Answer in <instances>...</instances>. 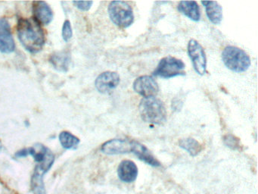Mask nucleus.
Listing matches in <instances>:
<instances>
[{
  "label": "nucleus",
  "mask_w": 258,
  "mask_h": 194,
  "mask_svg": "<svg viewBox=\"0 0 258 194\" xmlns=\"http://www.w3.org/2000/svg\"><path fill=\"white\" fill-rule=\"evenodd\" d=\"M101 151L106 155L134 153L140 160L153 167L161 166L160 162L140 142L128 139H112L103 143Z\"/></svg>",
  "instance_id": "f257e3e1"
},
{
  "label": "nucleus",
  "mask_w": 258,
  "mask_h": 194,
  "mask_svg": "<svg viewBox=\"0 0 258 194\" xmlns=\"http://www.w3.org/2000/svg\"><path fill=\"white\" fill-rule=\"evenodd\" d=\"M18 36L25 50L35 54L43 50L45 34L40 24L32 19H20L18 22Z\"/></svg>",
  "instance_id": "f03ea898"
},
{
  "label": "nucleus",
  "mask_w": 258,
  "mask_h": 194,
  "mask_svg": "<svg viewBox=\"0 0 258 194\" xmlns=\"http://www.w3.org/2000/svg\"><path fill=\"white\" fill-rule=\"evenodd\" d=\"M139 109L142 119L146 123L161 125L166 121V109L163 103L156 97L143 98Z\"/></svg>",
  "instance_id": "7ed1b4c3"
},
{
  "label": "nucleus",
  "mask_w": 258,
  "mask_h": 194,
  "mask_svg": "<svg viewBox=\"0 0 258 194\" xmlns=\"http://www.w3.org/2000/svg\"><path fill=\"white\" fill-rule=\"evenodd\" d=\"M223 63L231 71L237 73L244 72L250 65L248 55L240 48L226 46L222 53Z\"/></svg>",
  "instance_id": "20e7f679"
},
{
  "label": "nucleus",
  "mask_w": 258,
  "mask_h": 194,
  "mask_svg": "<svg viewBox=\"0 0 258 194\" xmlns=\"http://www.w3.org/2000/svg\"><path fill=\"white\" fill-rule=\"evenodd\" d=\"M108 14L111 22L120 28H129L134 22L132 7L123 1H113L110 3Z\"/></svg>",
  "instance_id": "39448f33"
},
{
  "label": "nucleus",
  "mask_w": 258,
  "mask_h": 194,
  "mask_svg": "<svg viewBox=\"0 0 258 194\" xmlns=\"http://www.w3.org/2000/svg\"><path fill=\"white\" fill-rule=\"evenodd\" d=\"M186 65L183 61L173 56H167L161 59L157 68L153 71V75L168 79L177 76L186 75Z\"/></svg>",
  "instance_id": "423d86ee"
},
{
  "label": "nucleus",
  "mask_w": 258,
  "mask_h": 194,
  "mask_svg": "<svg viewBox=\"0 0 258 194\" xmlns=\"http://www.w3.org/2000/svg\"><path fill=\"white\" fill-rule=\"evenodd\" d=\"M28 153L37 162L35 169L43 174H46L54 163V154L41 143H36L33 147L28 148Z\"/></svg>",
  "instance_id": "0eeeda50"
},
{
  "label": "nucleus",
  "mask_w": 258,
  "mask_h": 194,
  "mask_svg": "<svg viewBox=\"0 0 258 194\" xmlns=\"http://www.w3.org/2000/svg\"><path fill=\"white\" fill-rule=\"evenodd\" d=\"M188 54L197 74L204 75L207 73V58L204 48L197 40L192 39L188 43Z\"/></svg>",
  "instance_id": "6e6552de"
},
{
  "label": "nucleus",
  "mask_w": 258,
  "mask_h": 194,
  "mask_svg": "<svg viewBox=\"0 0 258 194\" xmlns=\"http://www.w3.org/2000/svg\"><path fill=\"white\" fill-rule=\"evenodd\" d=\"M133 86L134 91L143 98L156 97L159 92V84L152 76L144 75L137 77L134 80Z\"/></svg>",
  "instance_id": "1a4fd4ad"
},
{
  "label": "nucleus",
  "mask_w": 258,
  "mask_h": 194,
  "mask_svg": "<svg viewBox=\"0 0 258 194\" xmlns=\"http://www.w3.org/2000/svg\"><path fill=\"white\" fill-rule=\"evenodd\" d=\"M120 81V75L117 72L105 71L95 79V86L101 93H108L117 87Z\"/></svg>",
  "instance_id": "9d476101"
},
{
  "label": "nucleus",
  "mask_w": 258,
  "mask_h": 194,
  "mask_svg": "<svg viewBox=\"0 0 258 194\" xmlns=\"http://www.w3.org/2000/svg\"><path fill=\"white\" fill-rule=\"evenodd\" d=\"M16 49L11 27L7 19H0V52L5 54L13 53Z\"/></svg>",
  "instance_id": "9b49d317"
},
{
  "label": "nucleus",
  "mask_w": 258,
  "mask_h": 194,
  "mask_svg": "<svg viewBox=\"0 0 258 194\" xmlns=\"http://www.w3.org/2000/svg\"><path fill=\"white\" fill-rule=\"evenodd\" d=\"M33 12L34 15V19L39 24L47 25L53 21V11L46 2H34L33 5Z\"/></svg>",
  "instance_id": "f8f14e48"
},
{
  "label": "nucleus",
  "mask_w": 258,
  "mask_h": 194,
  "mask_svg": "<svg viewBox=\"0 0 258 194\" xmlns=\"http://www.w3.org/2000/svg\"><path fill=\"white\" fill-rule=\"evenodd\" d=\"M117 175L125 183L135 181L138 176V168L133 161H122L117 168Z\"/></svg>",
  "instance_id": "ddd939ff"
},
{
  "label": "nucleus",
  "mask_w": 258,
  "mask_h": 194,
  "mask_svg": "<svg viewBox=\"0 0 258 194\" xmlns=\"http://www.w3.org/2000/svg\"><path fill=\"white\" fill-rule=\"evenodd\" d=\"M201 4L205 7L206 15L211 23L220 25L223 20V9L215 1H201Z\"/></svg>",
  "instance_id": "4468645a"
},
{
  "label": "nucleus",
  "mask_w": 258,
  "mask_h": 194,
  "mask_svg": "<svg viewBox=\"0 0 258 194\" xmlns=\"http://www.w3.org/2000/svg\"><path fill=\"white\" fill-rule=\"evenodd\" d=\"M177 10L194 22H198L201 19L199 7L195 1H181Z\"/></svg>",
  "instance_id": "2eb2a0df"
},
{
  "label": "nucleus",
  "mask_w": 258,
  "mask_h": 194,
  "mask_svg": "<svg viewBox=\"0 0 258 194\" xmlns=\"http://www.w3.org/2000/svg\"><path fill=\"white\" fill-rule=\"evenodd\" d=\"M49 62L57 71L66 72L71 62V56L68 52H60L51 56Z\"/></svg>",
  "instance_id": "dca6fc26"
},
{
  "label": "nucleus",
  "mask_w": 258,
  "mask_h": 194,
  "mask_svg": "<svg viewBox=\"0 0 258 194\" xmlns=\"http://www.w3.org/2000/svg\"><path fill=\"white\" fill-rule=\"evenodd\" d=\"M179 146L192 156H196L202 150V146L193 138L181 139L179 140Z\"/></svg>",
  "instance_id": "f3484780"
},
{
  "label": "nucleus",
  "mask_w": 258,
  "mask_h": 194,
  "mask_svg": "<svg viewBox=\"0 0 258 194\" xmlns=\"http://www.w3.org/2000/svg\"><path fill=\"white\" fill-rule=\"evenodd\" d=\"M59 138L62 147L66 150L77 148L80 143V139L68 131L61 132Z\"/></svg>",
  "instance_id": "a211bd4d"
},
{
  "label": "nucleus",
  "mask_w": 258,
  "mask_h": 194,
  "mask_svg": "<svg viewBox=\"0 0 258 194\" xmlns=\"http://www.w3.org/2000/svg\"><path fill=\"white\" fill-rule=\"evenodd\" d=\"M44 174L40 171L34 170V174L31 177V190L33 194H46L44 182H43Z\"/></svg>",
  "instance_id": "6ab92c4d"
},
{
  "label": "nucleus",
  "mask_w": 258,
  "mask_h": 194,
  "mask_svg": "<svg viewBox=\"0 0 258 194\" xmlns=\"http://www.w3.org/2000/svg\"><path fill=\"white\" fill-rule=\"evenodd\" d=\"M62 38H63L65 42H68L72 37V28H71V22L67 20L64 22L63 27H62Z\"/></svg>",
  "instance_id": "aec40b11"
},
{
  "label": "nucleus",
  "mask_w": 258,
  "mask_h": 194,
  "mask_svg": "<svg viewBox=\"0 0 258 194\" xmlns=\"http://www.w3.org/2000/svg\"><path fill=\"white\" fill-rule=\"evenodd\" d=\"M92 4L93 3L92 1H74L73 2V4L75 6V7L83 12L89 11L92 7Z\"/></svg>",
  "instance_id": "412c9836"
},
{
  "label": "nucleus",
  "mask_w": 258,
  "mask_h": 194,
  "mask_svg": "<svg viewBox=\"0 0 258 194\" xmlns=\"http://www.w3.org/2000/svg\"><path fill=\"white\" fill-rule=\"evenodd\" d=\"M224 143H226V145H227V147L235 149V147H238L239 140H238V139L235 138L234 136L226 135L224 137Z\"/></svg>",
  "instance_id": "4be33fe9"
},
{
  "label": "nucleus",
  "mask_w": 258,
  "mask_h": 194,
  "mask_svg": "<svg viewBox=\"0 0 258 194\" xmlns=\"http://www.w3.org/2000/svg\"><path fill=\"white\" fill-rule=\"evenodd\" d=\"M28 156H29L28 149H24V150H20L16 154V156L17 158H25Z\"/></svg>",
  "instance_id": "5701e85b"
},
{
  "label": "nucleus",
  "mask_w": 258,
  "mask_h": 194,
  "mask_svg": "<svg viewBox=\"0 0 258 194\" xmlns=\"http://www.w3.org/2000/svg\"><path fill=\"white\" fill-rule=\"evenodd\" d=\"M2 148V144H1V142H0V150Z\"/></svg>",
  "instance_id": "b1692460"
}]
</instances>
